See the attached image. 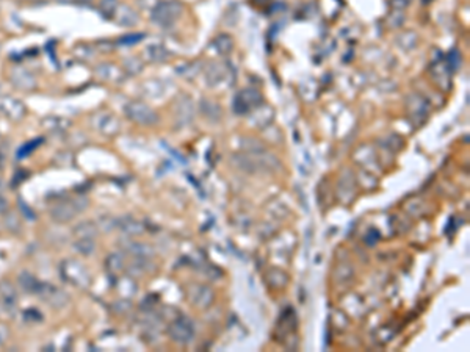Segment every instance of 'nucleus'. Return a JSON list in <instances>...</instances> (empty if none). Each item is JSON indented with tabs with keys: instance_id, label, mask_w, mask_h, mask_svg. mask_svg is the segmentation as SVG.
<instances>
[{
	"instance_id": "obj_11",
	"label": "nucleus",
	"mask_w": 470,
	"mask_h": 352,
	"mask_svg": "<svg viewBox=\"0 0 470 352\" xmlns=\"http://www.w3.org/2000/svg\"><path fill=\"white\" fill-rule=\"evenodd\" d=\"M77 239L78 238H90V239H94L96 236V227L91 224V223H81L75 230H74Z\"/></svg>"
},
{
	"instance_id": "obj_7",
	"label": "nucleus",
	"mask_w": 470,
	"mask_h": 352,
	"mask_svg": "<svg viewBox=\"0 0 470 352\" xmlns=\"http://www.w3.org/2000/svg\"><path fill=\"white\" fill-rule=\"evenodd\" d=\"M170 332H171V337H173L176 341H179V343H187V341H190L191 337H193V327H191V324H190L187 319H179V321H176V322L173 324V326H171Z\"/></svg>"
},
{
	"instance_id": "obj_1",
	"label": "nucleus",
	"mask_w": 470,
	"mask_h": 352,
	"mask_svg": "<svg viewBox=\"0 0 470 352\" xmlns=\"http://www.w3.org/2000/svg\"><path fill=\"white\" fill-rule=\"evenodd\" d=\"M124 112H126L127 118H130L133 122L141 124V125H155L157 121H158L157 113L152 110L151 106H148L143 102H136V100L129 102L124 106Z\"/></svg>"
},
{
	"instance_id": "obj_4",
	"label": "nucleus",
	"mask_w": 470,
	"mask_h": 352,
	"mask_svg": "<svg viewBox=\"0 0 470 352\" xmlns=\"http://www.w3.org/2000/svg\"><path fill=\"white\" fill-rule=\"evenodd\" d=\"M262 96L256 90H243L235 97V112L238 115H246L251 108L260 105Z\"/></svg>"
},
{
	"instance_id": "obj_12",
	"label": "nucleus",
	"mask_w": 470,
	"mask_h": 352,
	"mask_svg": "<svg viewBox=\"0 0 470 352\" xmlns=\"http://www.w3.org/2000/svg\"><path fill=\"white\" fill-rule=\"evenodd\" d=\"M74 248H75L80 254L88 255V254H91L93 249H94V239H90V238H78V239L75 241Z\"/></svg>"
},
{
	"instance_id": "obj_6",
	"label": "nucleus",
	"mask_w": 470,
	"mask_h": 352,
	"mask_svg": "<svg viewBox=\"0 0 470 352\" xmlns=\"http://www.w3.org/2000/svg\"><path fill=\"white\" fill-rule=\"evenodd\" d=\"M11 83L17 88V90H25V91H29V90H33V86L36 85V80H35V77L29 72V71H25V69H21V68H17V69H14L13 72H11Z\"/></svg>"
},
{
	"instance_id": "obj_19",
	"label": "nucleus",
	"mask_w": 470,
	"mask_h": 352,
	"mask_svg": "<svg viewBox=\"0 0 470 352\" xmlns=\"http://www.w3.org/2000/svg\"><path fill=\"white\" fill-rule=\"evenodd\" d=\"M5 337H7V331L4 327H0V344L5 341Z\"/></svg>"
},
{
	"instance_id": "obj_9",
	"label": "nucleus",
	"mask_w": 470,
	"mask_h": 352,
	"mask_svg": "<svg viewBox=\"0 0 470 352\" xmlns=\"http://www.w3.org/2000/svg\"><path fill=\"white\" fill-rule=\"evenodd\" d=\"M0 297H2L4 305H7L8 309H14L17 304V294L14 287L8 282V280H2L0 282Z\"/></svg>"
},
{
	"instance_id": "obj_8",
	"label": "nucleus",
	"mask_w": 470,
	"mask_h": 352,
	"mask_svg": "<svg viewBox=\"0 0 470 352\" xmlns=\"http://www.w3.org/2000/svg\"><path fill=\"white\" fill-rule=\"evenodd\" d=\"M0 108H2V112L8 115L11 119H21L25 113V106L19 100L11 99V97H5L0 100Z\"/></svg>"
},
{
	"instance_id": "obj_2",
	"label": "nucleus",
	"mask_w": 470,
	"mask_h": 352,
	"mask_svg": "<svg viewBox=\"0 0 470 352\" xmlns=\"http://www.w3.org/2000/svg\"><path fill=\"white\" fill-rule=\"evenodd\" d=\"M62 274L68 282L80 288H85L90 282L87 269L77 261H65L62 265Z\"/></svg>"
},
{
	"instance_id": "obj_15",
	"label": "nucleus",
	"mask_w": 470,
	"mask_h": 352,
	"mask_svg": "<svg viewBox=\"0 0 470 352\" xmlns=\"http://www.w3.org/2000/svg\"><path fill=\"white\" fill-rule=\"evenodd\" d=\"M148 53H149V58H151V60H154V61H163V60H167V58H168L167 49L158 47V46L149 47V49H148Z\"/></svg>"
},
{
	"instance_id": "obj_17",
	"label": "nucleus",
	"mask_w": 470,
	"mask_h": 352,
	"mask_svg": "<svg viewBox=\"0 0 470 352\" xmlns=\"http://www.w3.org/2000/svg\"><path fill=\"white\" fill-rule=\"evenodd\" d=\"M100 8L102 13L107 16H113L116 11V2L115 0H100Z\"/></svg>"
},
{
	"instance_id": "obj_16",
	"label": "nucleus",
	"mask_w": 470,
	"mask_h": 352,
	"mask_svg": "<svg viewBox=\"0 0 470 352\" xmlns=\"http://www.w3.org/2000/svg\"><path fill=\"white\" fill-rule=\"evenodd\" d=\"M41 141H43V140H32V141H29L27 144H24V146L19 149L17 157H19V158H22V157H27L29 153H32V152H33V149H36V147L41 144Z\"/></svg>"
},
{
	"instance_id": "obj_10",
	"label": "nucleus",
	"mask_w": 470,
	"mask_h": 352,
	"mask_svg": "<svg viewBox=\"0 0 470 352\" xmlns=\"http://www.w3.org/2000/svg\"><path fill=\"white\" fill-rule=\"evenodd\" d=\"M116 20L122 25V27H132L136 22V14L133 13V10H130L129 7H119L116 8L115 14Z\"/></svg>"
},
{
	"instance_id": "obj_18",
	"label": "nucleus",
	"mask_w": 470,
	"mask_h": 352,
	"mask_svg": "<svg viewBox=\"0 0 470 352\" xmlns=\"http://www.w3.org/2000/svg\"><path fill=\"white\" fill-rule=\"evenodd\" d=\"M143 33H140V35H127V36H122V39H119V42L121 44H135V42H140L141 39H143Z\"/></svg>"
},
{
	"instance_id": "obj_14",
	"label": "nucleus",
	"mask_w": 470,
	"mask_h": 352,
	"mask_svg": "<svg viewBox=\"0 0 470 352\" xmlns=\"http://www.w3.org/2000/svg\"><path fill=\"white\" fill-rule=\"evenodd\" d=\"M19 283L25 291H38V287H39L36 279L30 274H27V273L19 276Z\"/></svg>"
},
{
	"instance_id": "obj_3",
	"label": "nucleus",
	"mask_w": 470,
	"mask_h": 352,
	"mask_svg": "<svg viewBox=\"0 0 470 352\" xmlns=\"http://www.w3.org/2000/svg\"><path fill=\"white\" fill-rule=\"evenodd\" d=\"M180 11H182V8H180L179 4H174V2H165V4H160V5L154 10L152 19H154L158 25H161V27H168L170 24H173V22L179 17Z\"/></svg>"
},
{
	"instance_id": "obj_13",
	"label": "nucleus",
	"mask_w": 470,
	"mask_h": 352,
	"mask_svg": "<svg viewBox=\"0 0 470 352\" xmlns=\"http://www.w3.org/2000/svg\"><path fill=\"white\" fill-rule=\"evenodd\" d=\"M97 74L105 80H116L119 75V71L113 64H102L97 68Z\"/></svg>"
},
{
	"instance_id": "obj_5",
	"label": "nucleus",
	"mask_w": 470,
	"mask_h": 352,
	"mask_svg": "<svg viewBox=\"0 0 470 352\" xmlns=\"http://www.w3.org/2000/svg\"><path fill=\"white\" fill-rule=\"evenodd\" d=\"M84 207H85L84 204L78 205V201H75V202H63V204H58L57 207H53L50 214H52V218L55 221L66 223V221L72 219L74 216L77 214V211H80Z\"/></svg>"
}]
</instances>
